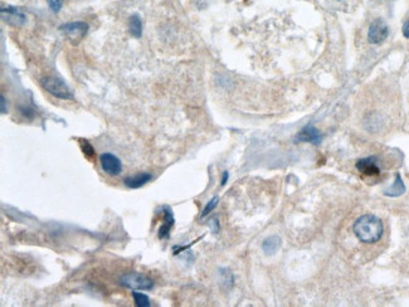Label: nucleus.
<instances>
[{"instance_id": "6", "label": "nucleus", "mask_w": 409, "mask_h": 307, "mask_svg": "<svg viewBox=\"0 0 409 307\" xmlns=\"http://www.w3.org/2000/svg\"><path fill=\"white\" fill-rule=\"evenodd\" d=\"M59 30L66 33L73 42H80L88 32V25L85 22H72L61 25Z\"/></svg>"}, {"instance_id": "7", "label": "nucleus", "mask_w": 409, "mask_h": 307, "mask_svg": "<svg viewBox=\"0 0 409 307\" xmlns=\"http://www.w3.org/2000/svg\"><path fill=\"white\" fill-rule=\"evenodd\" d=\"M322 140V135L320 134V131L317 129L312 126H306L305 129H302L301 131L299 132L298 136H296V141H302V142H312V144L317 145L320 144Z\"/></svg>"}, {"instance_id": "23", "label": "nucleus", "mask_w": 409, "mask_h": 307, "mask_svg": "<svg viewBox=\"0 0 409 307\" xmlns=\"http://www.w3.org/2000/svg\"><path fill=\"white\" fill-rule=\"evenodd\" d=\"M228 178H229L228 171H224V173H223V178H222V185H226L227 181H228Z\"/></svg>"}, {"instance_id": "21", "label": "nucleus", "mask_w": 409, "mask_h": 307, "mask_svg": "<svg viewBox=\"0 0 409 307\" xmlns=\"http://www.w3.org/2000/svg\"><path fill=\"white\" fill-rule=\"evenodd\" d=\"M0 111H2V113H7L8 112L7 100H5L4 96H0Z\"/></svg>"}, {"instance_id": "10", "label": "nucleus", "mask_w": 409, "mask_h": 307, "mask_svg": "<svg viewBox=\"0 0 409 307\" xmlns=\"http://www.w3.org/2000/svg\"><path fill=\"white\" fill-rule=\"evenodd\" d=\"M281 244H282V241H281L280 237L271 236L263 241L262 249L266 254L271 256V254H275L281 248Z\"/></svg>"}, {"instance_id": "1", "label": "nucleus", "mask_w": 409, "mask_h": 307, "mask_svg": "<svg viewBox=\"0 0 409 307\" xmlns=\"http://www.w3.org/2000/svg\"><path fill=\"white\" fill-rule=\"evenodd\" d=\"M356 238L363 243H375L379 241L384 232L382 220L371 214L358 218L353 227Z\"/></svg>"}, {"instance_id": "4", "label": "nucleus", "mask_w": 409, "mask_h": 307, "mask_svg": "<svg viewBox=\"0 0 409 307\" xmlns=\"http://www.w3.org/2000/svg\"><path fill=\"white\" fill-rule=\"evenodd\" d=\"M389 29L384 20L377 19L371 23L368 30V41L371 44H380L388 38Z\"/></svg>"}, {"instance_id": "3", "label": "nucleus", "mask_w": 409, "mask_h": 307, "mask_svg": "<svg viewBox=\"0 0 409 307\" xmlns=\"http://www.w3.org/2000/svg\"><path fill=\"white\" fill-rule=\"evenodd\" d=\"M120 281H121V283L125 287L134 291H150L154 288L153 280L137 272L126 273V275L122 276Z\"/></svg>"}, {"instance_id": "8", "label": "nucleus", "mask_w": 409, "mask_h": 307, "mask_svg": "<svg viewBox=\"0 0 409 307\" xmlns=\"http://www.w3.org/2000/svg\"><path fill=\"white\" fill-rule=\"evenodd\" d=\"M356 169L360 171L361 174H365L368 176H375L379 175L380 169L379 166L375 163L374 158H366V159H360V160L356 163Z\"/></svg>"}, {"instance_id": "14", "label": "nucleus", "mask_w": 409, "mask_h": 307, "mask_svg": "<svg viewBox=\"0 0 409 307\" xmlns=\"http://www.w3.org/2000/svg\"><path fill=\"white\" fill-rule=\"evenodd\" d=\"M219 275H220V281H222V285L224 287L231 288L234 282V277L233 275H232L231 271L227 268H222L219 271Z\"/></svg>"}, {"instance_id": "5", "label": "nucleus", "mask_w": 409, "mask_h": 307, "mask_svg": "<svg viewBox=\"0 0 409 307\" xmlns=\"http://www.w3.org/2000/svg\"><path fill=\"white\" fill-rule=\"evenodd\" d=\"M100 164L102 170L108 175H119L122 171V163L116 155L111 152H105L100 155Z\"/></svg>"}, {"instance_id": "9", "label": "nucleus", "mask_w": 409, "mask_h": 307, "mask_svg": "<svg viewBox=\"0 0 409 307\" xmlns=\"http://www.w3.org/2000/svg\"><path fill=\"white\" fill-rule=\"evenodd\" d=\"M153 179V175L150 173H140L137 175L134 176H129V178L125 179V185L130 189H140L144 185H146L147 183Z\"/></svg>"}, {"instance_id": "19", "label": "nucleus", "mask_w": 409, "mask_h": 307, "mask_svg": "<svg viewBox=\"0 0 409 307\" xmlns=\"http://www.w3.org/2000/svg\"><path fill=\"white\" fill-rule=\"evenodd\" d=\"M82 150L83 152H85V155L88 156V158H91V156L93 155V147L91 146L87 141L82 142Z\"/></svg>"}, {"instance_id": "15", "label": "nucleus", "mask_w": 409, "mask_h": 307, "mask_svg": "<svg viewBox=\"0 0 409 307\" xmlns=\"http://www.w3.org/2000/svg\"><path fill=\"white\" fill-rule=\"evenodd\" d=\"M132 297H134L135 303L137 307H149L150 306V298L147 297L145 293L141 292H132Z\"/></svg>"}, {"instance_id": "11", "label": "nucleus", "mask_w": 409, "mask_h": 307, "mask_svg": "<svg viewBox=\"0 0 409 307\" xmlns=\"http://www.w3.org/2000/svg\"><path fill=\"white\" fill-rule=\"evenodd\" d=\"M130 34L135 38H140L142 35V20L137 14H132L129 19Z\"/></svg>"}, {"instance_id": "12", "label": "nucleus", "mask_w": 409, "mask_h": 307, "mask_svg": "<svg viewBox=\"0 0 409 307\" xmlns=\"http://www.w3.org/2000/svg\"><path fill=\"white\" fill-rule=\"evenodd\" d=\"M404 191H405L404 183H403V180H402V178H400L399 174H397V176H395V181L393 183V185L390 186L389 189H387V190L384 191V194L387 195V197H399V195H402Z\"/></svg>"}, {"instance_id": "2", "label": "nucleus", "mask_w": 409, "mask_h": 307, "mask_svg": "<svg viewBox=\"0 0 409 307\" xmlns=\"http://www.w3.org/2000/svg\"><path fill=\"white\" fill-rule=\"evenodd\" d=\"M41 85L44 90L48 93H51L52 96L57 98H61V100H72L73 98V95H72V91L69 90L68 86L63 82L62 80L56 77H47L43 78L41 81Z\"/></svg>"}, {"instance_id": "13", "label": "nucleus", "mask_w": 409, "mask_h": 307, "mask_svg": "<svg viewBox=\"0 0 409 307\" xmlns=\"http://www.w3.org/2000/svg\"><path fill=\"white\" fill-rule=\"evenodd\" d=\"M2 13H7V20L8 22H12V20H14L15 24H17L18 22H24L25 20V17L24 14H22L20 12H18L17 9H12V8H7V9H3Z\"/></svg>"}, {"instance_id": "17", "label": "nucleus", "mask_w": 409, "mask_h": 307, "mask_svg": "<svg viewBox=\"0 0 409 307\" xmlns=\"http://www.w3.org/2000/svg\"><path fill=\"white\" fill-rule=\"evenodd\" d=\"M173 227V223H168V222H164L163 224H161V227L159 228V238L160 239H164L166 238V237L169 236V232H170V228Z\"/></svg>"}, {"instance_id": "20", "label": "nucleus", "mask_w": 409, "mask_h": 307, "mask_svg": "<svg viewBox=\"0 0 409 307\" xmlns=\"http://www.w3.org/2000/svg\"><path fill=\"white\" fill-rule=\"evenodd\" d=\"M209 227L212 228L213 233H218V231H219V222H218L217 218H213V219L210 220Z\"/></svg>"}, {"instance_id": "18", "label": "nucleus", "mask_w": 409, "mask_h": 307, "mask_svg": "<svg viewBox=\"0 0 409 307\" xmlns=\"http://www.w3.org/2000/svg\"><path fill=\"white\" fill-rule=\"evenodd\" d=\"M48 5L51 7V9L53 10L54 13H57L61 10L62 5H63V2H62V0H48Z\"/></svg>"}, {"instance_id": "16", "label": "nucleus", "mask_w": 409, "mask_h": 307, "mask_svg": "<svg viewBox=\"0 0 409 307\" xmlns=\"http://www.w3.org/2000/svg\"><path fill=\"white\" fill-rule=\"evenodd\" d=\"M218 202H219V198H218V197H214L212 200H210V202H208V204L205 205L204 210H203V213H202V218L207 217V215L209 214V213L212 212V210L214 209L215 207H217Z\"/></svg>"}, {"instance_id": "22", "label": "nucleus", "mask_w": 409, "mask_h": 307, "mask_svg": "<svg viewBox=\"0 0 409 307\" xmlns=\"http://www.w3.org/2000/svg\"><path fill=\"white\" fill-rule=\"evenodd\" d=\"M403 35H404L405 38H409V20L403 25Z\"/></svg>"}]
</instances>
